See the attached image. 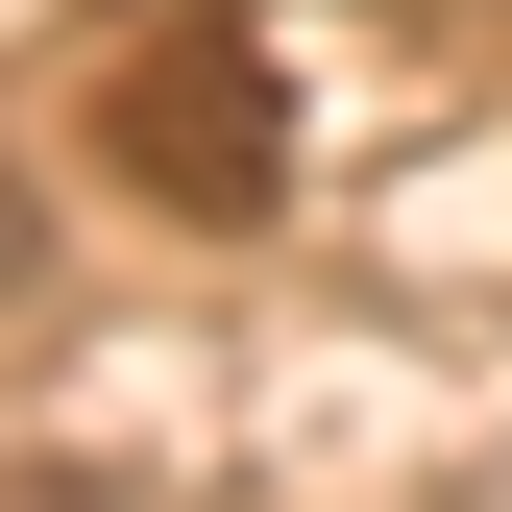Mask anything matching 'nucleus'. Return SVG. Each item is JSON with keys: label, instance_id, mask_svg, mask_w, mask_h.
Returning <instances> with one entry per match:
<instances>
[{"label": "nucleus", "instance_id": "2", "mask_svg": "<svg viewBox=\"0 0 512 512\" xmlns=\"http://www.w3.org/2000/svg\"><path fill=\"white\" fill-rule=\"evenodd\" d=\"M0 512H122V464H74V439H0Z\"/></svg>", "mask_w": 512, "mask_h": 512}, {"label": "nucleus", "instance_id": "1", "mask_svg": "<svg viewBox=\"0 0 512 512\" xmlns=\"http://www.w3.org/2000/svg\"><path fill=\"white\" fill-rule=\"evenodd\" d=\"M98 171H122L147 220L244 244V220L293 196V74H269L244 25H122V49H98Z\"/></svg>", "mask_w": 512, "mask_h": 512}, {"label": "nucleus", "instance_id": "3", "mask_svg": "<svg viewBox=\"0 0 512 512\" xmlns=\"http://www.w3.org/2000/svg\"><path fill=\"white\" fill-rule=\"evenodd\" d=\"M25 269H49V244H25V171H0V293H25Z\"/></svg>", "mask_w": 512, "mask_h": 512}]
</instances>
